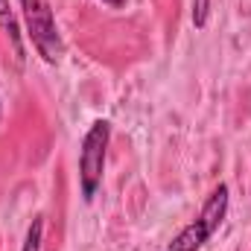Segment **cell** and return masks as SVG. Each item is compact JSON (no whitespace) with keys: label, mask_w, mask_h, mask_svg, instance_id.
<instances>
[{"label":"cell","mask_w":251,"mask_h":251,"mask_svg":"<svg viewBox=\"0 0 251 251\" xmlns=\"http://www.w3.org/2000/svg\"><path fill=\"white\" fill-rule=\"evenodd\" d=\"M228 204H231L228 184L213 187V193L207 196V201L201 204L199 216L190 222L187 228H181L178 237H176L164 251H201L204 249V243H207V240L219 231V225L225 222V216H228Z\"/></svg>","instance_id":"obj_1"},{"label":"cell","mask_w":251,"mask_h":251,"mask_svg":"<svg viewBox=\"0 0 251 251\" xmlns=\"http://www.w3.org/2000/svg\"><path fill=\"white\" fill-rule=\"evenodd\" d=\"M108 140H111V123L108 120H94L91 128L82 137L79 149V184H82V199L91 204L97 190L105 176V155H108Z\"/></svg>","instance_id":"obj_2"},{"label":"cell","mask_w":251,"mask_h":251,"mask_svg":"<svg viewBox=\"0 0 251 251\" xmlns=\"http://www.w3.org/2000/svg\"><path fill=\"white\" fill-rule=\"evenodd\" d=\"M0 108H3V105H0Z\"/></svg>","instance_id":"obj_8"},{"label":"cell","mask_w":251,"mask_h":251,"mask_svg":"<svg viewBox=\"0 0 251 251\" xmlns=\"http://www.w3.org/2000/svg\"><path fill=\"white\" fill-rule=\"evenodd\" d=\"M21 12H24L26 35H29L35 53L47 64H59L64 56V41L59 26H56L50 3L47 0H21Z\"/></svg>","instance_id":"obj_3"},{"label":"cell","mask_w":251,"mask_h":251,"mask_svg":"<svg viewBox=\"0 0 251 251\" xmlns=\"http://www.w3.org/2000/svg\"><path fill=\"white\" fill-rule=\"evenodd\" d=\"M41 240H44V216H32L29 228H26V237H24V246L21 251H41Z\"/></svg>","instance_id":"obj_5"},{"label":"cell","mask_w":251,"mask_h":251,"mask_svg":"<svg viewBox=\"0 0 251 251\" xmlns=\"http://www.w3.org/2000/svg\"><path fill=\"white\" fill-rule=\"evenodd\" d=\"M105 6H111V9H123L126 6V0H102Z\"/></svg>","instance_id":"obj_7"},{"label":"cell","mask_w":251,"mask_h":251,"mask_svg":"<svg viewBox=\"0 0 251 251\" xmlns=\"http://www.w3.org/2000/svg\"><path fill=\"white\" fill-rule=\"evenodd\" d=\"M0 26L9 32V38H12V44H15V53H18V59H24L21 29H18V21H15V15H12V9H9V0H0Z\"/></svg>","instance_id":"obj_4"},{"label":"cell","mask_w":251,"mask_h":251,"mask_svg":"<svg viewBox=\"0 0 251 251\" xmlns=\"http://www.w3.org/2000/svg\"><path fill=\"white\" fill-rule=\"evenodd\" d=\"M210 18V0H193V26L204 29Z\"/></svg>","instance_id":"obj_6"}]
</instances>
